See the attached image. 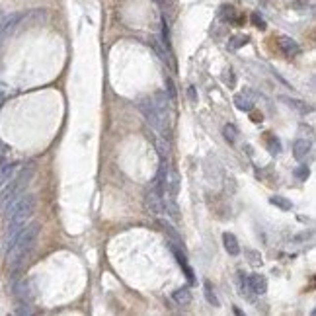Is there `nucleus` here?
<instances>
[{"label": "nucleus", "mask_w": 316, "mask_h": 316, "mask_svg": "<svg viewBox=\"0 0 316 316\" xmlns=\"http://www.w3.org/2000/svg\"><path fill=\"white\" fill-rule=\"evenodd\" d=\"M166 86H168V94L172 100H176V88H174V82H172V78H166Z\"/></svg>", "instance_id": "393cba45"}, {"label": "nucleus", "mask_w": 316, "mask_h": 316, "mask_svg": "<svg viewBox=\"0 0 316 316\" xmlns=\"http://www.w3.org/2000/svg\"><path fill=\"white\" fill-rule=\"evenodd\" d=\"M252 20H254V24H256V28H260V30H265V22H263V20H262L258 14H254Z\"/></svg>", "instance_id": "bb28decb"}, {"label": "nucleus", "mask_w": 316, "mask_h": 316, "mask_svg": "<svg viewBox=\"0 0 316 316\" xmlns=\"http://www.w3.org/2000/svg\"><path fill=\"white\" fill-rule=\"evenodd\" d=\"M309 155H311V143L307 139H297L295 145H293V157L299 162H303Z\"/></svg>", "instance_id": "6e6552de"}, {"label": "nucleus", "mask_w": 316, "mask_h": 316, "mask_svg": "<svg viewBox=\"0 0 316 316\" xmlns=\"http://www.w3.org/2000/svg\"><path fill=\"white\" fill-rule=\"evenodd\" d=\"M157 221H158V224H160V226L164 228V232H168V234H170V236H172V238H174V240H176V242H178V244L182 246V238H180V234L176 232V228H174V226H172V224H170L168 221L160 219V217H157Z\"/></svg>", "instance_id": "a211bd4d"}, {"label": "nucleus", "mask_w": 316, "mask_h": 316, "mask_svg": "<svg viewBox=\"0 0 316 316\" xmlns=\"http://www.w3.org/2000/svg\"><path fill=\"white\" fill-rule=\"evenodd\" d=\"M172 299L180 305V307H188L191 303V291L188 287H182V289H178V291H174V295H172Z\"/></svg>", "instance_id": "ddd939ff"}, {"label": "nucleus", "mask_w": 316, "mask_h": 316, "mask_svg": "<svg viewBox=\"0 0 316 316\" xmlns=\"http://www.w3.org/2000/svg\"><path fill=\"white\" fill-rule=\"evenodd\" d=\"M234 105L240 109V111H252L254 109V102L244 94H236L234 96Z\"/></svg>", "instance_id": "4468645a"}, {"label": "nucleus", "mask_w": 316, "mask_h": 316, "mask_svg": "<svg viewBox=\"0 0 316 316\" xmlns=\"http://www.w3.org/2000/svg\"><path fill=\"white\" fill-rule=\"evenodd\" d=\"M153 47H155L157 55L160 57V59H162V61H168V59H170V57H168V53L164 51V47H166V45H160V39H157V37L153 39Z\"/></svg>", "instance_id": "5701e85b"}, {"label": "nucleus", "mask_w": 316, "mask_h": 316, "mask_svg": "<svg viewBox=\"0 0 316 316\" xmlns=\"http://www.w3.org/2000/svg\"><path fill=\"white\" fill-rule=\"evenodd\" d=\"M188 96H190L191 102H197V94H195V88H193V86H190V88H188Z\"/></svg>", "instance_id": "c756f323"}, {"label": "nucleus", "mask_w": 316, "mask_h": 316, "mask_svg": "<svg viewBox=\"0 0 316 316\" xmlns=\"http://www.w3.org/2000/svg\"><path fill=\"white\" fill-rule=\"evenodd\" d=\"M226 72H228V74H224V82H226V84H230V86H234V76H232V70L228 68Z\"/></svg>", "instance_id": "cd10ccee"}, {"label": "nucleus", "mask_w": 316, "mask_h": 316, "mask_svg": "<svg viewBox=\"0 0 316 316\" xmlns=\"http://www.w3.org/2000/svg\"><path fill=\"white\" fill-rule=\"evenodd\" d=\"M139 109H141L143 115L147 117L149 125L153 127L155 131H158L160 135H164V131H166V121H168V113L162 111V109H158L157 105H155V102H153V98L141 100V102H139Z\"/></svg>", "instance_id": "20e7f679"}, {"label": "nucleus", "mask_w": 316, "mask_h": 316, "mask_svg": "<svg viewBox=\"0 0 316 316\" xmlns=\"http://www.w3.org/2000/svg\"><path fill=\"white\" fill-rule=\"evenodd\" d=\"M222 135H224V139H226L228 143H234L238 131H236V127L232 125V123H228V125H224V129H222Z\"/></svg>", "instance_id": "4be33fe9"}, {"label": "nucleus", "mask_w": 316, "mask_h": 316, "mask_svg": "<svg viewBox=\"0 0 316 316\" xmlns=\"http://www.w3.org/2000/svg\"><path fill=\"white\" fill-rule=\"evenodd\" d=\"M279 49L283 51L287 57H297L301 53V47L295 39H291L289 35H281L279 37Z\"/></svg>", "instance_id": "423d86ee"}, {"label": "nucleus", "mask_w": 316, "mask_h": 316, "mask_svg": "<svg viewBox=\"0 0 316 316\" xmlns=\"http://www.w3.org/2000/svg\"><path fill=\"white\" fill-rule=\"evenodd\" d=\"M222 242H224V248H226V252L230 254V256H238L240 254V246H238V240H236L234 234L224 232L222 234Z\"/></svg>", "instance_id": "f8f14e48"}, {"label": "nucleus", "mask_w": 316, "mask_h": 316, "mask_svg": "<svg viewBox=\"0 0 316 316\" xmlns=\"http://www.w3.org/2000/svg\"><path fill=\"white\" fill-rule=\"evenodd\" d=\"M39 230H41V224H39V222H32V224L24 226V228L20 230V234L14 238L12 246L8 248V263H10V267H12L14 271H16L18 267H22V263L28 260V256H30L32 250L35 248Z\"/></svg>", "instance_id": "f257e3e1"}, {"label": "nucleus", "mask_w": 316, "mask_h": 316, "mask_svg": "<svg viewBox=\"0 0 316 316\" xmlns=\"http://www.w3.org/2000/svg\"><path fill=\"white\" fill-rule=\"evenodd\" d=\"M33 176V166H26V168H22V172L12 180H8V184H4L2 188L4 190L0 191V213H6V209L10 207V203L16 199V197H20L22 195V191L26 190V186L30 184V180H32Z\"/></svg>", "instance_id": "7ed1b4c3"}, {"label": "nucleus", "mask_w": 316, "mask_h": 316, "mask_svg": "<svg viewBox=\"0 0 316 316\" xmlns=\"http://www.w3.org/2000/svg\"><path fill=\"white\" fill-rule=\"evenodd\" d=\"M248 279V287H250V291H254L256 295H263L265 291H267V279L263 277V275H260V273H252L250 277H246Z\"/></svg>", "instance_id": "0eeeda50"}, {"label": "nucleus", "mask_w": 316, "mask_h": 316, "mask_svg": "<svg viewBox=\"0 0 316 316\" xmlns=\"http://www.w3.org/2000/svg\"><path fill=\"white\" fill-rule=\"evenodd\" d=\"M248 41H250V37H248V35H238V37H232V41H230V47H232V49H238V47L246 45Z\"/></svg>", "instance_id": "b1692460"}, {"label": "nucleus", "mask_w": 316, "mask_h": 316, "mask_svg": "<svg viewBox=\"0 0 316 316\" xmlns=\"http://www.w3.org/2000/svg\"><path fill=\"white\" fill-rule=\"evenodd\" d=\"M293 176L299 180V182H307V178L311 176V168L307 166V164H303V166H299V168H295V172H293Z\"/></svg>", "instance_id": "aec40b11"}, {"label": "nucleus", "mask_w": 316, "mask_h": 316, "mask_svg": "<svg viewBox=\"0 0 316 316\" xmlns=\"http://www.w3.org/2000/svg\"><path fill=\"white\" fill-rule=\"evenodd\" d=\"M166 191L170 193V197H176L180 191V176L174 170L168 172V176H166Z\"/></svg>", "instance_id": "9d476101"}, {"label": "nucleus", "mask_w": 316, "mask_h": 316, "mask_svg": "<svg viewBox=\"0 0 316 316\" xmlns=\"http://www.w3.org/2000/svg\"><path fill=\"white\" fill-rule=\"evenodd\" d=\"M166 176H168V164L162 160V164H160V168H158L157 180H155V188H153V190L157 191V193H160V195L166 193Z\"/></svg>", "instance_id": "1a4fd4ad"}, {"label": "nucleus", "mask_w": 316, "mask_h": 316, "mask_svg": "<svg viewBox=\"0 0 316 316\" xmlns=\"http://www.w3.org/2000/svg\"><path fill=\"white\" fill-rule=\"evenodd\" d=\"M153 2H157L158 6H164V4H166V0H153Z\"/></svg>", "instance_id": "7c9ffc66"}, {"label": "nucleus", "mask_w": 316, "mask_h": 316, "mask_svg": "<svg viewBox=\"0 0 316 316\" xmlns=\"http://www.w3.org/2000/svg\"><path fill=\"white\" fill-rule=\"evenodd\" d=\"M14 170H16V164H2V166H0V188H2L4 184H8V180L12 178Z\"/></svg>", "instance_id": "dca6fc26"}, {"label": "nucleus", "mask_w": 316, "mask_h": 316, "mask_svg": "<svg viewBox=\"0 0 316 316\" xmlns=\"http://www.w3.org/2000/svg\"><path fill=\"white\" fill-rule=\"evenodd\" d=\"M16 313H18V315H32V309H30L26 303H22V305L16 309Z\"/></svg>", "instance_id": "a878e982"}, {"label": "nucleus", "mask_w": 316, "mask_h": 316, "mask_svg": "<svg viewBox=\"0 0 316 316\" xmlns=\"http://www.w3.org/2000/svg\"><path fill=\"white\" fill-rule=\"evenodd\" d=\"M6 155H8V147L4 143H0V162L6 158Z\"/></svg>", "instance_id": "c85d7f7f"}, {"label": "nucleus", "mask_w": 316, "mask_h": 316, "mask_svg": "<svg viewBox=\"0 0 316 316\" xmlns=\"http://www.w3.org/2000/svg\"><path fill=\"white\" fill-rule=\"evenodd\" d=\"M35 211V197L33 195H20L16 197L10 207L6 209V215L10 219L8 224V248L12 246L14 238L20 234V230L26 226V222L30 221V217Z\"/></svg>", "instance_id": "f03ea898"}, {"label": "nucleus", "mask_w": 316, "mask_h": 316, "mask_svg": "<svg viewBox=\"0 0 316 316\" xmlns=\"http://www.w3.org/2000/svg\"><path fill=\"white\" fill-rule=\"evenodd\" d=\"M269 203L271 205H275V207H279V209H283V211H291L293 209V203L283 197V195H273V197H269Z\"/></svg>", "instance_id": "f3484780"}, {"label": "nucleus", "mask_w": 316, "mask_h": 316, "mask_svg": "<svg viewBox=\"0 0 316 316\" xmlns=\"http://www.w3.org/2000/svg\"><path fill=\"white\" fill-rule=\"evenodd\" d=\"M145 205L149 209V213L153 217H162L166 215V207H164V201H162V195L157 193L155 190H151L145 195Z\"/></svg>", "instance_id": "39448f33"}, {"label": "nucleus", "mask_w": 316, "mask_h": 316, "mask_svg": "<svg viewBox=\"0 0 316 316\" xmlns=\"http://www.w3.org/2000/svg\"><path fill=\"white\" fill-rule=\"evenodd\" d=\"M281 100H283L289 107L297 109L299 113H311V111L315 109L313 104H307V102H303V100H293V98H281Z\"/></svg>", "instance_id": "9b49d317"}, {"label": "nucleus", "mask_w": 316, "mask_h": 316, "mask_svg": "<svg viewBox=\"0 0 316 316\" xmlns=\"http://www.w3.org/2000/svg\"><path fill=\"white\" fill-rule=\"evenodd\" d=\"M265 145H267V151H269L271 155H279V153H281V141H279L275 135H269V133H267Z\"/></svg>", "instance_id": "2eb2a0df"}, {"label": "nucleus", "mask_w": 316, "mask_h": 316, "mask_svg": "<svg viewBox=\"0 0 316 316\" xmlns=\"http://www.w3.org/2000/svg\"><path fill=\"white\" fill-rule=\"evenodd\" d=\"M157 151H158V157L162 158V160H166V158H168V155H170V145H168V141H166V139L158 137L157 139Z\"/></svg>", "instance_id": "6ab92c4d"}, {"label": "nucleus", "mask_w": 316, "mask_h": 316, "mask_svg": "<svg viewBox=\"0 0 316 316\" xmlns=\"http://www.w3.org/2000/svg\"><path fill=\"white\" fill-rule=\"evenodd\" d=\"M205 299L209 301V305H213V307H219V299H217V295L213 293L211 281H205Z\"/></svg>", "instance_id": "412c9836"}]
</instances>
